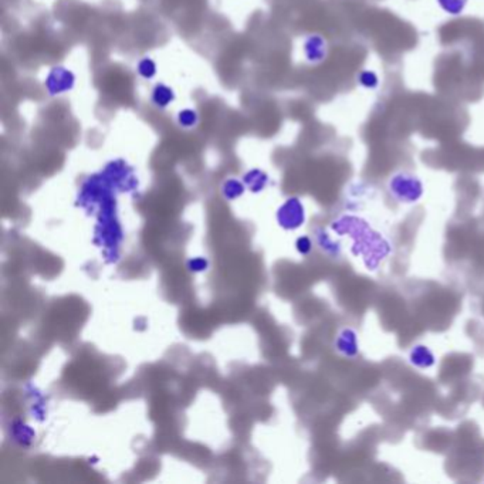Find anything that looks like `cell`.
I'll use <instances>...</instances> for the list:
<instances>
[{"label":"cell","instance_id":"6da1fadb","mask_svg":"<svg viewBox=\"0 0 484 484\" xmlns=\"http://www.w3.org/2000/svg\"><path fill=\"white\" fill-rule=\"evenodd\" d=\"M338 233H347L352 239L351 252L361 257L364 266L374 271L392 252L391 243L379 232L374 230L367 220L359 216H341L332 225Z\"/></svg>","mask_w":484,"mask_h":484},{"label":"cell","instance_id":"7a4b0ae2","mask_svg":"<svg viewBox=\"0 0 484 484\" xmlns=\"http://www.w3.org/2000/svg\"><path fill=\"white\" fill-rule=\"evenodd\" d=\"M388 192L399 204L413 205L423 197L425 186L418 175L409 171H398L388 179Z\"/></svg>","mask_w":484,"mask_h":484},{"label":"cell","instance_id":"3957f363","mask_svg":"<svg viewBox=\"0 0 484 484\" xmlns=\"http://www.w3.org/2000/svg\"><path fill=\"white\" fill-rule=\"evenodd\" d=\"M304 56L311 64H319L324 62L328 54L327 40L319 34H311L304 40Z\"/></svg>","mask_w":484,"mask_h":484},{"label":"cell","instance_id":"277c9868","mask_svg":"<svg viewBox=\"0 0 484 484\" xmlns=\"http://www.w3.org/2000/svg\"><path fill=\"white\" fill-rule=\"evenodd\" d=\"M73 84H74L73 74L63 67L53 69L46 80V87L51 95L64 94L66 91L71 90Z\"/></svg>","mask_w":484,"mask_h":484},{"label":"cell","instance_id":"5b68a950","mask_svg":"<svg viewBox=\"0 0 484 484\" xmlns=\"http://www.w3.org/2000/svg\"><path fill=\"white\" fill-rule=\"evenodd\" d=\"M337 351L347 358H355L359 354V339L358 332L354 328H344L337 338L335 342Z\"/></svg>","mask_w":484,"mask_h":484},{"label":"cell","instance_id":"8992f818","mask_svg":"<svg viewBox=\"0 0 484 484\" xmlns=\"http://www.w3.org/2000/svg\"><path fill=\"white\" fill-rule=\"evenodd\" d=\"M409 362L419 370H429L436 364V356L428 346L418 344L409 351Z\"/></svg>","mask_w":484,"mask_h":484},{"label":"cell","instance_id":"52a82bcc","mask_svg":"<svg viewBox=\"0 0 484 484\" xmlns=\"http://www.w3.org/2000/svg\"><path fill=\"white\" fill-rule=\"evenodd\" d=\"M173 98H175L173 91L169 87H167L165 84H158L152 91L154 104L160 108L168 107L173 101Z\"/></svg>","mask_w":484,"mask_h":484},{"label":"cell","instance_id":"ba28073f","mask_svg":"<svg viewBox=\"0 0 484 484\" xmlns=\"http://www.w3.org/2000/svg\"><path fill=\"white\" fill-rule=\"evenodd\" d=\"M439 8L449 16H460L465 12L469 0H436Z\"/></svg>","mask_w":484,"mask_h":484},{"label":"cell","instance_id":"9c48e42d","mask_svg":"<svg viewBox=\"0 0 484 484\" xmlns=\"http://www.w3.org/2000/svg\"><path fill=\"white\" fill-rule=\"evenodd\" d=\"M356 83L365 90H375L379 86V77L374 70H361L356 75Z\"/></svg>","mask_w":484,"mask_h":484},{"label":"cell","instance_id":"30bf717a","mask_svg":"<svg viewBox=\"0 0 484 484\" xmlns=\"http://www.w3.org/2000/svg\"><path fill=\"white\" fill-rule=\"evenodd\" d=\"M138 73L143 75L144 78H152L155 75V73H156V66H155V63L152 62L151 58L144 57L138 63Z\"/></svg>","mask_w":484,"mask_h":484},{"label":"cell","instance_id":"8fae6325","mask_svg":"<svg viewBox=\"0 0 484 484\" xmlns=\"http://www.w3.org/2000/svg\"><path fill=\"white\" fill-rule=\"evenodd\" d=\"M197 123V115L192 110H185L179 114V124L184 128H192Z\"/></svg>","mask_w":484,"mask_h":484}]
</instances>
